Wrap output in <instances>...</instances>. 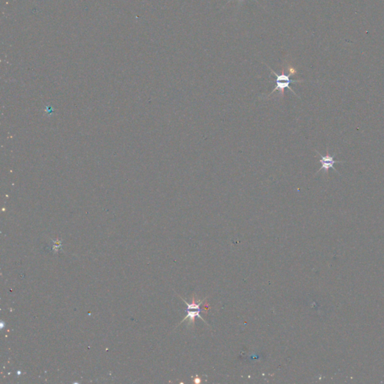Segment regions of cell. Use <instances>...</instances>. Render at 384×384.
<instances>
[{"label": "cell", "instance_id": "3957f363", "mask_svg": "<svg viewBox=\"0 0 384 384\" xmlns=\"http://www.w3.org/2000/svg\"><path fill=\"white\" fill-rule=\"evenodd\" d=\"M316 152H317V155H320V159L319 161H320V164H321V167L319 169L318 171L317 172V174H318L319 172L321 171L322 170H324L326 173H328L330 169H333V170H334L335 172L339 173V172L337 171V170L335 168L334 164H337V163L345 162V161H336V160H335V155H333V156L330 155H322L318 151L316 150Z\"/></svg>", "mask_w": 384, "mask_h": 384}, {"label": "cell", "instance_id": "5b68a950", "mask_svg": "<svg viewBox=\"0 0 384 384\" xmlns=\"http://www.w3.org/2000/svg\"><path fill=\"white\" fill-rule=\"evenodd\" d=\"M230 1H231V0H229V1H228V3H229V2H230ZM243 1L244 0H239V3H241V2H243ZM255 1H256L257 2H258V0H255Z\"/></svg>", "mask_w": 384, "mask_h": 384}, {"label": "cell", "instance_id": "7a4b0ae2", "mask_svg": "<svg viewBox=\"0 0 384 384\" xmlns=\"http://www.w3.org/2000/svg\"><path fill=\"white\" fill-rule=\"evenodd\" d=\"M180 298H181L182 300H183V301L184 302L186 305H187V310H186V312H187V316H186V317H185L183 320H182L181 323H180V324H181L183 322L186 321V320H189V323H192V324H194V320H195V317H198V318L201 319L203 321H204L205 323H206V322L205 321L204 319H203V317H202V316L200 315V312H201V309H200V308H201L202 303H203V302L204 301L206 298L204 300L196 302L195 297H194V296H193V297H192V303H188L186 300L182 298V297H180ZM206 324H207V323H206Z\"/></svg>", "mask_w": 384, "mask_h": 384}, {"label": "cell", "instance_id": "277c9868", "mask_svg": "<svg viewBox=\"0 0 384 384\" xmlns=\"http://www.w3.org/2000/svg\"><path fill=\"white\" fill-rule=\"evenodd\" d=\"M288 72H289V75H291V76H293V75L297 74V71L291 66H288Z\"/></svg>", "mask_w": 384, "mask_h": 384}, {"label": "cell", "instance_id": "6da1fadb", "mask_svg": "<svg viewBox=\"0 0 384 384\" xmlns=\"http://www.w3.org/2000/svg\"><path fill=\"white\" fill-rule=\"evenodd\" d=\"M267 67L270 69L272 74H273V75H275V77H276V86H275V89L272 91V92H271L269 95H267V97H269L272 94H273V92H275V91L277 90L280 91V92H281V97H284V89H285L286 88L292 91V92L294 95H297V94L295 93V92L293 90L292 88L290 87V84H291V83H300V82H303V80H291V79H290V76H291V75H286L285 74H284V69H282V71H281V75H278V74H277L276 72H274L269 66H267Z\"/></svg>", "mask_w": 384, "mask_h": 384}]
</instances>
